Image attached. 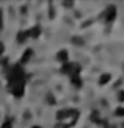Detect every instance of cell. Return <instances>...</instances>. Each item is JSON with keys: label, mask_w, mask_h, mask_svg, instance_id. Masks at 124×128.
<instances>
[{"label": "cell", "mask_w": 124, "mask_h": 128, "mask_svg": "<svg viewBox=\"0 0 124 128\" xmlns=\"http://www.w3.org/2000/svg\"><path fill=\"white\" fill-rule=\"evenodd\" d=\"M58 60L66 64V61H68V53H66V50H61V52L58 53Z\"/></svg>", "instance_id": "cell-1"}, {"label": "cell", "mask_w": 124, "mask_h": 128, "mask_svg": "<svg viewBox=\"0 0 124 128\" xmlns=\"http://www.w3.org/2000/svg\"><path fill=\"white\" fill-rule=\"evenodd\" d=\"M113 17H115V8L112 6L107 10V20H113Z\"/></svg>", "instance_id": "cell-2"}, {"label": "cell", "mask_w": 124, "mask_h": 128, "mask_svg": "<svg viewBox=\"0 0 124 128\" xmlns=\"http://www.w3.org/2000/svg\"><path fill=\"white\" fill-rule=\"evenodd\" d=\"M30 56H31V50L28 48V50H27V52H25V55H24V56H22V58H21V64H24L25 61H27V60L30 58Z\"/></svg>", "instance_id": "cell-3"}, {"label": "cell", "mask_w": 124, "mask_h": 128, "mask_svg": "<svg viewBox=\"0 0 124 128\" xmlns=\"http://www.w3.org/2000/svg\"><path fill=\"white\" fill-rule=\"evenodd\" d=\"M110 80V75L108 74H104L102 76H101V80H99V83H101V84H105V83Z\"/></svg>", "instance_id": "cell-4"}, {"label": "cell", "mask_w": 124, "mask_h": 128, "mask_svg": "<svg viewBox=\"0 0 124 128\" xmlns=\"http://www.w3.org/2000/svg\"><path fill=\"white\" fill-rule=\"evenodd\" d=\"M27 34H28L27 31H24V33L21 31V33L17 34V41H19V42H24V41H25V36H27Z\"/></svg>", "instance_id": "cell-5"}, {"label": "cell", "mask_w": 124, "mask_h": 128, "mask_svg": "<svg viewBox=\"0 0 124 128\" xmlns=\"http://www.w3.org/2000/svg\"><path fill=\"white\" fill-rule=\"evenodd\" d=\"M38 34H39V27H36V30H35V28L31 30V36H33V38L38 36Z\"/></svg>", "instance_id": "cell-6"}, {"label": "cell", "mask_w": 124, "mask_h": 128, "mask_svg": "<svg viewBox=\"0 0 124 128\" xmlns=\"http://www.w3.org/2000/svg\"><path fill=\"white\" fill-rule=\"evenodd\" d=\"M116 116H124V108H118L116 110Z\"/></svg>", "instance_id": "cell-7"}, {"label": "cell", "mask_w": 124, "mask_h": 128, "mask_svg": "<svg viewBox=\"0 0 124 128\" xmlns=\"http://www.w3.org/2000/svg\"><path fill=\"white\" fill-rule=\"evenodd\" d=\"M2 128H13V125H11V122L8 120V122H5V124H3V126H2Z\"/></svg>", "instance_id": "cell-8"}, {"label": "cell", "mask_w": 124, "mask_h": 128, "mask_svg": "<svg viewBox=\"0 0 124 128\" xmlns=\"http://www.w3.org/2000/svg\"><path fill=\"white\" fill-rule=\"evenodd\" d=\"M118 100H119V102H124V91L118 94Z\"/></svg>", "instance_id": "cell-9"}, {"label": "cell", "mask_w": 124, "mask_h": 128, "mask_svg": "<svg viewBox=\"0 0 124 128\" xmlns=\"http://www.w3.org/2000/svg\"><path fill=\"white\" fill-rule=\"evenodd\" d=\"M3 50H5V46H3V42H0V55L3 53Z\"/></svg>", "instance_id": "cell-10"}, {"label": "cell", "mask_w": 124, "mask_h": 128, "mask_svg": "<svg viewBox=\"0 0 124 128\" xmlns=\"http://www.w3.org/2000/svg\"><path fill=\"white\" fill-rule=\"evenodd\" d=\"M33 128H39V126H33Z\"/></svg>", "instance_id": "cell-11"}, {"label": "cell", "mask_w": 124, "mask_h": 128, "mask_svg": "<svg viewBox=\"0 0 124 128\" xmlns=\"http://www.w3.org/2000/svg\"><path fill=\"white\" fill-rule=\"evenodd\" d=\"M122 128H124V124H122Z\"/></svg>", "instance_id": "cell-12"}]
</instances>
